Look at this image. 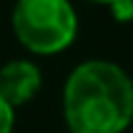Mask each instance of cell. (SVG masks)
<instances>
[{
  "instance_id": "cell-1",
  "label": "cell",
  "mask_w": 133,
  "mask_h": 133,
  "mask_svg": "<svg viewBox=\"0 0 133 133\" xmlns=\"http://www.w3.org/2000/svg\"><path fill=\"white\" fill-rule=\"evenodd\" d=\"M71 133H125L133 123V78L112 60H84L63 86Z\"/></svg>"
},
{
  "instance_id": "cell-2",
  "label": "cell",
  "mask_w": 133,
  "mask_h": 133,
  "mask_svg": "<svg viewBox=\"0 0 133 133\" xmlns=\"http://www.w3.org/2000/svg\"><path fill=\"white\" fill-rule=\"evenodd\" d=\"M11 24L16 39L31 55H57L78 34V16L71 0H16Z\"/></svg>"
},
{
  "instance_id": "cell-3",
  "label": "cell",
  "mask_w": 133,
  "mask_h": 133,
  "mask_svg": "<svg viewBox=\"0 0 133 133\" xmlns=\"http://www.w3.org/2000/svg\"><path fill=\"white\" fill-rule=\"evenodd\" d=\"M39 89H42V71L37 63L16 57L0 68V97L11 107L29 104L39 94Z\"/></svg>"
},
{
  "instance_id": "cell-4",
  "label": "cell",
  "mask_w": 133,
  "mask_h": 133,
  "mask_svg": "<svg viewBox=\"0 0 133 133\" xmlns=\"http://www.w3.org/2000/svg\"><path fill=\"white\" fill-rule=\"evenodd\" d=\"M13 125H16V107H11L0 97V133H13Z\"/></svg>"
},
{
  "instance_id": "cell-5",
  "label": "cell",
  "mask_w": 133,
  "mask_h": 133,
  "mask_svg": "<svg viewBox=\"0 0 133 133\" xmlns=\"http://www.w3.org/2000/svg\"><path fill=\"white\" fill-rule=\"evenodd\" d=\"M110 11H112V18L120 24L133 21V0H117V3L110 5Z\"/></svg>"
},
{
  "instance_id": "cell-6",
  "label": "cell",
  "mask_w": 133,
  "mask_h": 133,
  "mask_svg": "<svg viewBox=\"0 0 133 133\" xmlns=\"http://www.w3.org/2000/svg\"><path fill=\"white\" fill-rule=\"evenodd\" d=\"M91 3H102V5H112V3H117V0H91Z\"/></svg>"
}]
</instances>
